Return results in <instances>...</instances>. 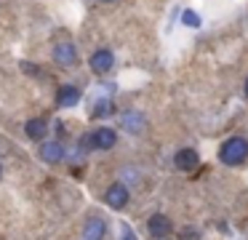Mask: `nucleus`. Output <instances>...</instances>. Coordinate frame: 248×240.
<instances>
[{"label": "nucleus", "mask_w": 248, "mask_h": 240, "mask_svg": "<svg viewBox=\"0 0 248 240\" xmlns=\"http://www.w3.org/2000/svg\"><path fill=\"white\" fill-rule=\"evenodd\" d=\"M147 229H150L152 238H166V235H171V222H168V216H163V213H155V216L150 219V224H147Z\"/></svg>", "instance_id": "nucleus-8"}, {"label": "nucleus", "mask_w": 248, "mask_h": 240, "mask_svg": "<svg viewBox=\"0 0 248 240\" xmlns=\"http://www.w3.org/2000/svg\"><path fill=\"white\" fill-rule=\"evenodd\" d=\"M40 158H43L46 163H59V160H64V147H62L59 142H46L43 147H40Z\"/></svg>", "instance_id": "nucleus-10"}, {"label": "nucleus", "mask_w": 248, "mask_h": 240, "mask_svg": "<svg viewBox=\"0 0 248 240\" xmlns=\"http://www.w3.org/2000/svg\"><path fill=\"white\" fill-rule=\"evenodd\" d=\"M22 67H24V69H27V72H30V75H38V72H40V69H38V67H32V64H27V62H24V64H22Z\"/></svg>", "instance_id": "nucleus-16"}, {"label": "nucleus", "mask_w": 248, "mask_h": 240, "mask_svg": "<svg viewBox=\"0 0 248 240\" xmlns=\"http://www.w3.org/2000/svg\"><path fill=\"white\" fill-rule=\"evenodd\" d=\"M102 3H115V0H102Z\"/></svg>", "instance_id": "nucleus-18"}, {"label": "nucleus", "mask_w": 248, "mask_h": 240, "mask_svg": "<svg viewBox=\"0 0 248 240\" xmlns=\"http://www.w3.org/2000/svg\"><path fill=\"white\" fill-rule=\"evenodd\" d=\"M120 232H123V240H136V238H134V232H131V227H128V224H123V227H120Z\"/></svg>", "instance_id": "nucleus-15"}, {"label": "nucleus", "mask_w": 248, "mask_h": 240, "mask_svg": "<svg viewBox=\"0 0 248 240\" xmlns=\"http://www.w3.org/2000/svg\"><path fill=\"white\" fill-rule=\"evenodd\" d=\"M173 165H176L179 171H192V168H198V152L195 149H179L176 152V158H173Z\"/></svg>", "instance_id": "nucleus-7"}, {"label": "nucleus", "mask_w": 248, "mask_h": 240, "mask_svg": "<svg viewBox=\"0 0 248 240\" xmlns=\"http://www.w3.org/2000/svg\"><path fill=\"white\" fill-rule=\"evenodd\" d=\"M78 101H80V91H78L75 85H62V88L56 91V104L59 107H75Z\"/></svg>", "instance_id": "nucleus-9"}, {"label": "nucleus", "mask_w": 248, "mask_h": 240, "mask_svg": "<svg viewBox=\"0 0 248 240\" xmlns=\"http://www.w3.org/2000/svg\"><path fill=\"white\" fill-rule=\"evenodd\" d=\"M112 64H115V56H112V51H109V48H99L96 53H93L91 56V69L93 72H109V69H112Z\"/></svg>", "instance_id": "nucleus-2"}, {"label": "nucleus", "mask_w": 248, "mask_h": 240, "mask_svg": "<svg viewBox=\"0 0 248 240\" xmlns=\"http://www.w3.org/2000/svg\"><path fill=\"white\" fill-rule=\"evenodd\" d=\"M123 128L131 133H139L141 128H144V117H141V112H125L123 115Z\"/></svg>", "instance_id": "nucleus-12"}, {"label": "nucleus", "mask_w": 248, "mask_h": 240, "mask_svg": "<svg viewBox=\"0 0 248 240\" xmlns=\"http://www.w3.org/2000/svg\"><path fill=\"white\" fill-rule=\"evenodd\" d=\"M24 133H27L30 139H35V142H40V139L48 133V123L40 120V117H35V120H27V126H24Z\"/></svg>", "instance_id": "nucleus-11"}, {"label": "nucleus", "mask_w": 248, "mask_h": 240, "mask_svg": "<svg viewBox=\"0 0 248 240\" xmlns=\"http://www.w3.org/2000/svg\"><path fill=\"white\" fill-rule=\"evenodd\" d=\"M104 232H107V222L104 219H88L86 227H83V240H102Z\"/></svg>", "instance_id": "nucleus-5"}, {"label": "nucleus", "mask_w": 248, "mask_h": 240, "mask_svg": "<svg viewBox=\"0 0 248 240\" xmlns=\"http://www.w3.org/2000/svg\"><path fill=\"white\" fill-rule=\"evenodd\" d=\"M115 142H118V133H115L112 128H99V131L91 133L93 149H112Z\"/></svg>", "instance_id": "nucleus-3"}, {"label": "nucleus", "mask_w": 248, "mask_h": 240, "mask_svg": "<svg viewBox=\"0 0 248 240\" xmlns=\"http://www.w3.org/2000/svg\"><path fill=\"white\" fill-rule=\"evenodd\" d=\"M246 96H248V80H246Z\"/></svg>", "instance_id": "nucleus-17"}, {"label": "nucleus", "mask_w": 248, "mask_h": 240, "mask_svg": "<svg viewBox=\"0 0 248 240\" xmlns=\"http://www.w3.org/2000/svg\"><path fill=\"white\" fill-rule=\"evenodd\" d=\"M104 200H107L109 208H123L125 203H128V190H125L123 184H112L107 190V195H104Z\"/></svg>", "instance_id": "nucleus-6"}, {"label": "nucleus", "mask_w": 248, "mask_h": 240, "mask_svg": "<svg viewBox=\"0 0 248 240\" xmlns=\"http://www.w3.org/2000/svg\"><path fill=\"white\" fill-rule=\"evenodd\" d=\"M219 158H221V163H224V165H237V163H243V160L248 158V142H246L243 136L227 139V142L221 144V149H219Z\"/></svg>", "instance_id": "nucleus-1"}, {"label": "nucleus", "mask_w": 248, "mask_h": 240, "mask_svg": "<svg viewBox=\"0 0 248 240\" xmlns=\"http://www.w3.org/2000/svg\"><path fill=\"white\" fill-rule=\"evenodd\" d=\"M0 174H3V168H0Z\"/></svg>", "instance_id": "nucleus-19"}, {"label": "nucleus", "mask_w": 248, "mask_h": 240, "mask_svg": "<svg viewBox=\"0 0 248 240\" xmlns=\"http://www.w3.org/2000/svg\"><path fill=\"white\" fill-rule=\"evenodd\" d=\"M182 21H184L187 27H200V16L195 14V11H184V14H182Z\"/></svg>", "instance_id": "nucleus-14"}, {"label": "nucleus", "mask_w": 248, "mask_h": 240, "mask_svg": "<svg viewBox=\"0 0 248 240\" xmlns=\"http://www.w3.org/2000/svg\"><path fill=\"white\" fill-rule=\"evenodd\" d=\"M112 112H115L112 99H99L96 104H93V110H91V117H109Z\"/></svg>", "instance_id": "nucleus-13"}, {"label": "nucleus", "mask_w": 248, "mask_h": 240, "mask_svg": "<svg viewBox=\"0 0 248 240\" xmlns=\"http://www.w3.org/2000/svg\"><path fill=\"white\" fill-rule=\"evenodd\" d=\"M54 59L56 64H62V67H72V64L78 62V51L72 43H59V46L54 48Z\"/></svg>", "instance_id": "nucleus-4"}]
</instances>
